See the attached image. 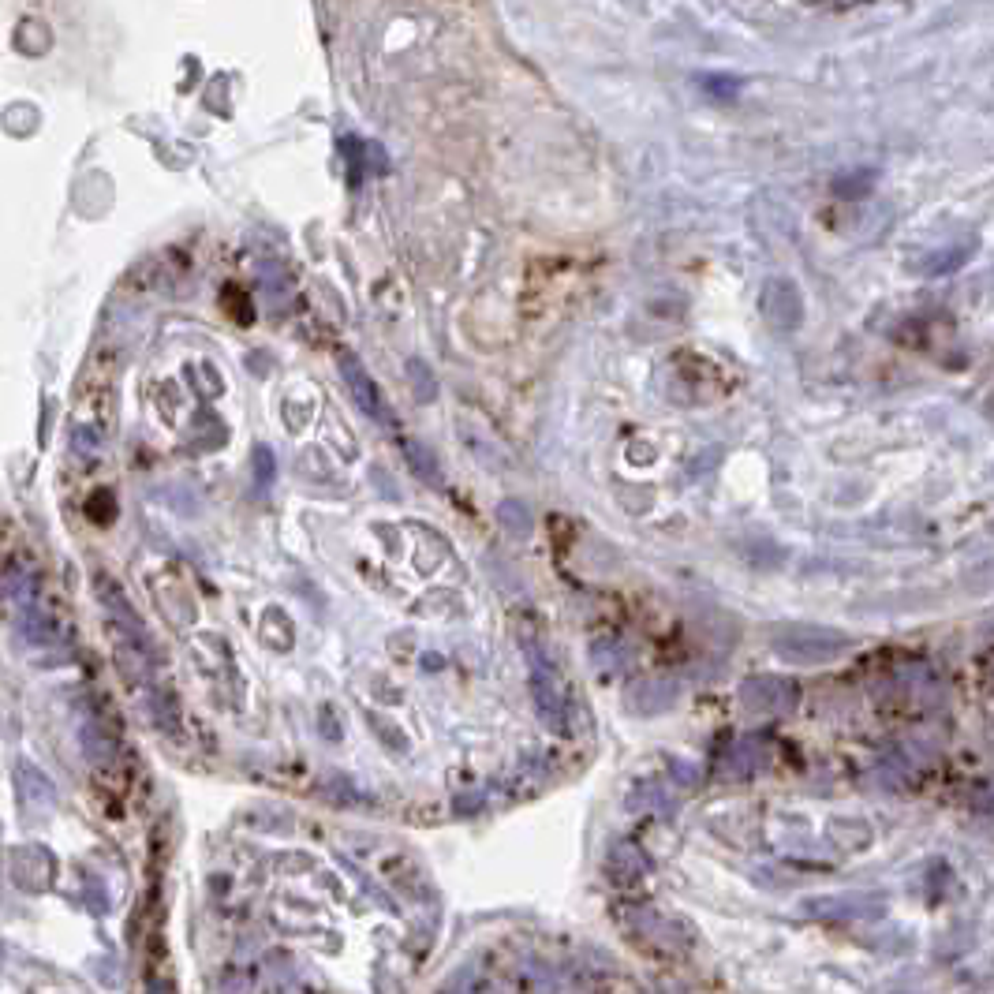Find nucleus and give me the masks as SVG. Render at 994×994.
Wrapping results in <instances>:
<instances>
[{
  "label": "nucleus",
  "mask_w": 994,
  "mask_h": 994,
  "mask_svg": "<svg viewBox=\"0 0 994 994\" xmlns=\"http://www.w3.org/2000/svg\"><path fill=\"white\" fill-rule=\"evenodd\" d=\"M774 647L781 658L800 662V666H815V662H834L852 647V639L838 628H819V625H789L774 632Z\"/></svg>",
  "instance_id": "nucleus-1"
},
{
  "label": "nucleus",
  "mask_w": 994,
  "mask_h": 994,
  "mask_svg": "<svg viewBox=\"0 0 994 994\" xmlns=\"http://www.w3.org/2000/svg\"><path fill=\"white\" fill-rule=\"evenodd\" d=\"M759 307H763V318H767L774 329H796L800 318H804V299H800V288L785 277H774L767 281L763 296H759Z\"/></svg>",
  "instance_id": "nucleus-2"
},
{
  "label": "nucleus",
  "mask_w": 994,
  "mask_h": 994,
  "mask_svg": "<svg viewBox=\"0 0 994 994\" xmlns=\"http://www.w3.org/2000/svg\"><path fill=\"white\" fill-rule=\"evenodd\" d=\"M337 363H341V378L348 382V393L355 397V404H359L370 419H385L382 393H378V385L370 378V370H363V363H359L352 352H341L337 355Z\"/></svg>",
  "instance_id": "nucleus-3"
},
{
  "label": "nucleus",
  "mask_w": 994,
  "mask_h": 994,
  "mask_svg": "<svg viewBox=\"0 0 994 994\" xmlns=\"http://www.w3.org/2000/svg\"><path fill=\"white\" fill-rule=\"evenodd\" d=\"M404 449H408V456H412L408 464H412V468H415V475H419L423 483H434V486H438V483H441V471H438V464H434V456H426L423 449H419V445H412V441H404Z\"/></svg>",
  "instance_id": "nucleus-4"
},
{
  "label": "nucleus",
  "mask_w": 994,
  "mask_h": 994,
  "mask_svg": "<svg viewBox=\"0 0 994 994\" xmlns=\"http://www.w3.org/2000/svg\"><path fill=\"white\" fill-rule=\"evenodd\" d=\"M703 86L714 98H733L740 90V79H733V75H703Z\"/></svg>",
  "instance_id": "nucleus-5"
},
{
  "label": "nucleus",
  "mask_w": 994,
  "mask_h": 994,
  "mask_svg": "<svg viewBox=\"0 0 994 994\" xmlns=\"http://www.w3.org/2000/svg\"><path fill=\"white\" fill-rule=\"evenodd\" d=\"M838 195H867L871 191V172H856V176H841L838 184Z\"/></svg>",
  "instance_id": "nucleus-6"
}]
</instances>
